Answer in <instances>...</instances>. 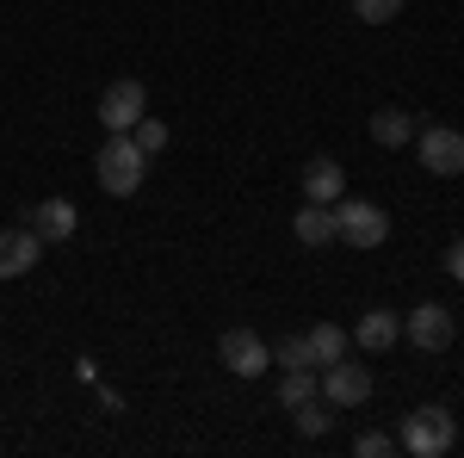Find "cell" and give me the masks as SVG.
Listing matches in <instances>:
<instances>
[{
	"label": "cell",
	"instance_id": "cell-16",
	"mask_svg": "<svg viewBox=\"0 0 464 458\" xmlns=\"http://www.w3.org/2000/svg\"><path fill=\"white\" fill-rule=\"evenodd\" d=\"M310 396H322V378L310 372V365H304V372H285V378H279V403H285V409L310 403Z\"/></svg>",
	"mask_w": 464,
	"mask_h": 458
},
{
	"label": "cell",
	"instance_id": "cell-21",
	"mask_svg": "<svg viewBox=\"0 0 464 458\" xmlns=\"http://www.w3.org/2000/svg\"><path fill=\"white\" fill-rule=\"evenodd\" d=\"M353 453L359 458H384V453H396V434H359Z\"/></svg>",
	"mask_w": 464,
	"mask_h": 458
},
{
	"label": "cell",
	"instance_id": "cell-22",
	"mask_svg": "<svg viewBox=\"0 0 464 458\" xmlns=\"http://www.w3.org/2000/svg\"><path fill=\"white\" fill-rule=\"evenodd\" d=\"M446 273H452V279L464 285V242H452V248H446Z\"/></svg>",
	"mask_w": 464,
	"mask_h": 458
},
{
	"label": "cell",
	"instance_id": "cell-3",
	"mask_svg": "<svg viewBox=\"0 0 464 458\" xmlns=\"http://www.w3.org/2000/svg\"><path fill=\"white\" fill-rule=\"evenodd\" d=\"M334 236L347 248H378L391 236V217L378 211L372 199H347V192H341V199H334Z\"/></svg>",
	"mask_w": 464,
	"mask_h": 458
},
{
	"label": "cell",
	"instance_id": "cell-17",
	"mask_svg": "<svg viewBox=\"0 0 464 458\" xmlns=\"http://www.w3.org/2000/svg\"><path fill=\"white\" fill-rule=\"evenodd\" d=\"M291 415H297V434L316 440V434H328V422H334V403H328V396H310V403H297Z\"/></svg>",
	"mask_w": 464,
	"mask_h": 458
},
{
	"label": "cell",
	"instance_id": "cell-4",
	"mask_svg": "<svg viewBox=\"0 0 464 458\" xmlns=\"http://www.w3.org/2000/svg\"><path fill=\"white\" fill-rule=\"evenodd\" d=\"M217 353H223V365H229L236 378H260V372L273 365V347H266V341H260L254 328H223Z\"/></svg>",
	"mask_w": 464,
	"mask_h": 458
},
{
	"label": "cell",
	"instance_id": "cell-10",
	"mask_svg": "<svg viewBox=\"0 0 464 458\" xmlns=\"http://www.w3.org/2000/svg\"><path fill=\"white\" fill-rule=\"evenodd\" d=\"M341 192H347V168H341L334 155H316V161L304 168V199H310V205H334Z\"/></svg>",
	"mask_w": 464,
	"mask_h": 458
},
{
	"label": "cell",
	"instance_id": "cell-2",
	"mask_svg": "<svg viewBox=\"0 0 464 458\" xmlns=\"http://www.w3.org/2000/svg\"><path fill=\"white\" fill-rule=\"evenodd\" d=\"M452 440H459V427H452V415H446L440 403L415 409V415L402 422V434H396V446L415 453V458H446V453H452Z\"/></svg>",
	"mask_w": 464,
	"mask_h": 458
},
{
	"label": "cell",
	"instance_id": "cell-14",
	"mask_svg": "<svg viewBox=\"0 0 464 458\" xmlns=\"http://www.w3.org/2000/svg\"><path fill=\"white\" fill-rule=\"evenodd\" d=\"M297 242L304 248L334 242V205H310V199H304V211H297Z\"/></svg>",
	"mask_w": 464,
	"mask_h": 458
},
{
	"label": "cell",
	"instance_id": "cell-8",
	"mask_svg": "<svg viewBox=\"0 0 464 458\" xmlns=\"http://www.w3.org/2000/svg\"><path fill=\"white\" fill-rule=\"evenodd\" d=\"M322 396H328L334 409H359V403L372 396V372L353 365V359H334V365H322Z\"/></svg>",
	"mask_w": 464,
	"mask_h": 458
},
{
	"label": "cell",
	"instance_id": "cell-7",
	"mask_svg": "<svg viewBox=\"0 0 464 458\" xmlns=\"http://www.w3.org/2000/svg\"><path fill=\"white\" fill-rule=\"evenodd\" d=\"M421 168L440 180H459L464 174V131H452V124L421 131Z\"/></svg>",
	"mask_w": 464,
	"mask_h": 458
},
{
	"label": "cell",
	"instance_id": "cell-19",
	"mask_svg": "<svg viewBox=\"0 0 464 458\" xmlns=\"http://www.w3.org/2000/svg\"><path fill=\"white\" fill-rule=\"evenodd\" d=\"M130 137H137V149H143V155H161V149H168V124H161V118H149V112H143Z\"/></svg>",
	"mask_w": 464,
	"mask_h": 458
},
{
	"label": "cell",
	"instance_id": "cell-5",
	"mask_svg": "<svg viewBox=\"0 0 464 458\" xmlns=\"http://www.w3.org/2000/svg\"><path fill=\"white\" fill-rule=\"evenodd\" d=\"M149 112V93H143V81H111L106 93H100V124L106 131H137V118Z\"/></svg>",
	"mask_w": 464,
	"mask_h": 458
},
{
	"label": "cell",
	"instance_id": "cell-15",
	"mask_svg": "<svg viewBox=\"0 0 464 458\" xmlns=\"http://www.w3.org/2000/svg\"><path fill=\"white\" fill-rule=\"evenodd\" d=\"M304 341H310V359H316V365H334V359H347V335H341L334 322H316Z\"/></svg>",
	"mask_w": 464,
	"mask_h": 458
},
{
	"label": "cell",
	"instance_id": "cell-13",
	"mask_svg": "<svg viewBox=\"0 0 464 458\" xmlns=\"http://www.w3.org/2000/svg\"><path fill=\"white\" fill-rule=\"evenodd\" d=\"M409 137H415V112H402V106L372 112V142H384V149H402Z\"/></svg>",
	"mask_w": 464,
	"mask_h": 458
},
{
	"label": "cell",
	"instance_id": "cell-9",
	"mask_svg": "<svg viewBox=\"0 0 464 458\" xmlns=\"http://www.w3.org/2000/svg\"><path fill=\"white\" fill-rule=\"evenodd\" d=\"M37 254H44L37 229H0V279H25L37 267Z\"/></svg>",
	"mask_w": 464,
	"mask_h": 458
},
{
	"label": "cell",
	"instance_id": "cell-1",
	"mask_svg": "<svg viewBox=\"0 0 464 458\" xmlns=\"http://www.w3.org/2000/svg\"><path fill=\"white\" fill-rule=\"evenodd\" d=\"M93 174H100V186H106L111 199H130V192L143 186V174H149V155L137 149L130 131H111V142L100 149V161H93Z\"/></svg>",
	"mask_w": 464,
	"mask_h": 458
},
{
	"label": "cell",
	"instance_id": "cell-12",
	"mask_svg": "<svg viewBox=\"0 0 464 458\" xmlns=\"http://www.w3.org/2000/svg\"><path fill=\"white\" fill-rule=\"evenodd\" d=\"M396 335H402V317H396V310H365L353 341L365 353H384V347H396Z\"/></svg>",
	"mask_w": 464,
	"mask_h": 458
},
{
	"label": "cell",
	"instance_id": "cell-18",
	"mask_svg": "<svg viewBox=\"0 0 464 458\" xmlns=\"http://www.w3.org/2000/svg\"><path fill=\"white\" fill-rule=\"evenodd\" d=\"M273 365H285V372H304V365H316V359H310V341H304V335H285V341L273 347Z\"/></svg>",
	"mask_w": 464,
	"mask_h": 458
},
{
	"label": "cell",
	"instance_id": "cell-11",
	"mask_svg": "<svg viewBox=\"0 0 464 458\" xmlns=\"http://www.w3.org/2000/svg\"><path fill=\"white\" fill-rule=\"evenodd\" d=\"M32 229H37V242H69L74 236V205L69 199H44V205H32Z\"/></svg>",
	"mask_w": 464,
	"mask_h": 458
},
{
	"label": "cell",
	"instance_id": "cell-6",
	"mask_svg": "<svg viewBox=\"0 0 464 458\" xmlns=\"http://www.w3.org/2000/svg\"><path fill=\"white\" fill-rule=\"evenodd\" d=\"M402 335H409L421 353H446V347H452V335H459V322H452L446 304H421V310L402 317Z\"/></svg>",
	"mask_w": 464,
	"mask_h": 458
},
{
	"label": "cell",
	"instance_id": "cell-20",
	"mask_svg": "<svg viewBox=\"0 0 464 458\" xmlns=\"http://www.w3.org/2000/svg\"><path fill=\"white\" fill-rule=\"evenodd\" d=\"M402 6H409V0H353V19H365V25H391Z\"/></svg>",
	"mask_w": 464,
	"mask_h": 458
}]
</instances>
